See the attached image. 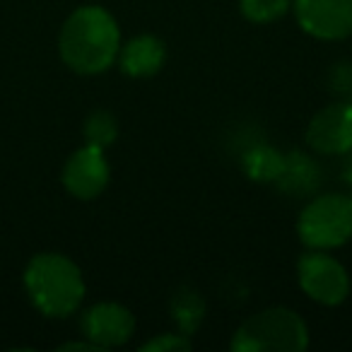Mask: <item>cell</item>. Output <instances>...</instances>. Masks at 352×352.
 Segmentation results:
<instances>
[{"mask_svg":"<svg viewBox=\"0 0 352 352\" xmlns=\"http://www.w3.org/2000/svg\"><path fill=\"white\" fill-rule=\"evenodd\" d=\"M60 58L80 75H97L111 68L121 51V32L111 15L99 6L75 10L58 36Z\"/></svg>","mask_w":352,"mask_h":352,"instance_id":"6da1fadb","label":"cell"},{"mask_svg":"<svg viewBox=\"0 0 352 352\" xmlns=\"http://www.w3.org/2000/svg\"><path fill=\"white\" fill-rule=\"evenodd\" d=\"M25 285L34 307L46 316H70L85 297L80 268L60 254H39L25 270Z\"/></svg>","mask_w":352,"mask_h":352,"instance_id":"7a4b0ae2","label":"cell"},{"mask_svg":"<svg viewBox=\"0 0 352 352\" xmlns=\"http://www.w3.org/2000/svg\"><path fill=\"white\" fill-rule=\"evenodd\" d=\"M307 345V323L285 307L265 309L246 318L232 338V350L236 352H302Z\"/></svg>","mask_w":352,"mask_h":352,"instance_id":"3957f363","label":"cell"},{"mask_svg":"<svg viewBox=\"0 0 352 352\" xmlns=\"http://www.w3.org/2000/svg\"><path fill=\"white\" fill-rule=\"evenodd\" d=\"M297 232L309 249H336L352 236V198L326 193L309 203L297 222Z\"/></svg>","mask_w":352,"mask_h":352,"instance_id":"277c9868","label":"cell"},{"mask_svg":"<svg viewBox=\"0 0 352 352\" xmlns=\"http://www.w3.org/2000/svg\"><path fill=\"white\" fill-rule=\"evenodd\" d=\"M299 285L311 299L326 307L345 302L350 294V278L347 270L333 256L323 254L321 249L309 251L299 261Z\"/></svg>","mask_w":352,"mask_h":352,"instance_id":"5b68a950","label":"cell"},{"mask_svg":"<svg viewBox=\"0 0 352 352\" xmlns=\"http://www.w3.org/2000/svg\"><path fill=\"white\" fill-rule=\"evenodd\" d=\"M294 15L316 39L336 41L352 34V0H294Z\"/></svg>","mask_w":352,"mask_h":352,"instance_id":"8992f818","label":"cell"},{"mask_svg":"<svg viewBox=\"0 0 352 352\" xmlns=\"http://www.w3.org/2000/svg\"><path fill=\"white\" fill-rule=\"evenodd\" d=\"M109 162L104 157V150L97 145H85L70 155V160L63 166V186L80 201H92L107 188Z\"/></svg>","mask_w":352,"mask_h":352,"instance_id":"52a82bcc","label":"cell"},{"mask_svg":"<svg viewBox=\"0 0 352 352\" xmlns=\"http://www.w3.org/2000/svg\"><path fill=\"white\" fill-rule=\"evenodd\" d=\"M307 140L321 155L352 152V102H336L311 118Z\"/></svg>","mask_w":352,"mask_h":352,"instance_id":"ba28073f","label":"cell"},{"mask_svg":"<svg viewBox=\"0 0 352 352\" xmlns=\"http://www.w3.org/2000/svg\"><path fill=\"white\" fill-rule=\"evenodd\" d=\"M80 326H82L85 338L104 350V347L123 345L135 331V318L121 304L102 302L85 311Z\"/></svg>","mask_w":352,"mask_h":352,"instance_id":"9c48e42d","label":"cell"},{"mask_svg":"<svg viewBox=\"0 0 352 352\" xmlns=\"http://www.w3.org/2000/svg\"><path fill=\"white\" fill-rule=\"evenodd\" d=\"M164 58L166 49L162 44V39L150 34L135 36L118 51L121 70L126 75H131V78H152L155 73H160V68L164 65Z\"/></svg>","mask_w":352,"mask_h":352,"instance_id":"30bf717a","label":"cell"},{"mask_svg":"<svg viewBox=\"0 0 352 352\" xmlns=\"http://www.w3.org/2000/svg\"><path fill=\"white\" fill-rule=\"evenodd\" d=\"M278 184L289 193H309L318 184V166L307 155L292 152L289 157H285V169Z\"/></svg>","mask_w":352,"mask_h":352,"instance_id":"8fae6325","label":"cell"},{"mask_svg":"<svg viewBox=\"0 0 352 352\" xmlns=\"http://www.w3.org/2000/svg\"><path fill=\"white\" fill-rule=\"evenodd\" d=\"M203 316H206V304H203L201 294L196 289H179L174 294V299H171V318L176 321V326H179V331L184 336L196 333Z\"/></svg>","mask_w":352,"mask_h":352,"instance_id":"7c38bea8","label":"cell"},{"mask_svg":"<svg viewBox=\"0 0 352 352\" xmlns=\"http://www.w3.org/2000/svg\"><path fill=\"white\" fill-rule=\"evenodd\" d=\"M246 171L256 182H278L285 169V157L270 147H254L244 160Z\"/></svg>","mask_w":352,"mask_h":352,"instance_id":"4fadbf2b","label":"cell"},{"mask_svg":"<svg viewBox=\"0 0 352 352\" xmlns=\"http://www.w3.org/2000/svg\"><path fill=\"white\" fill-rule=\"evenodd\" d=\"M82 133H85L87 145H97L104 150V147H109L113 140H116L118 123L109 111H94V113H89L87 121H85Z\"/></svg>","mask_w":352,"mask_h":352,"instance_id":"5bb4252c","label":"cell"},{"mask_svg":"<svg viewBox=\"0 0 352 352\" xmlns=\"http://www.w3.org/2000/svg\"><path fill=\"white\" fill-rule=\"evenodd\" d=\"M241 12L249 22L268 25L275 22L289 10V0H239Z\"/></svg>","mask_w":352,"mask_h":352,"instance_id":"9a60e30c","label":"cell"},{"mask_svg":"<svg viewBox=\"0 0 352 352\" xmlns=\"http://www.w3.org/2000/svg\"><path fill=\"white\" fill-rule=\"evenodd\" d=\"M188 347H191L188 336H184V333H164V336L152 338L150 342H145L142 350L145 352H166V350H188Z\"/></svg>","mask_w":352,"mask_h":352,"instance_id":"2e32d148","label":"cell"},{"mask_svg":"<svg viewBox=\"0 0 352 352\" xmlns=\"http://www.w3.org/2000/svg\"><path fill=\"white\" fill-rule=\"evenodd\" d=\"M331 87L340 97V102H352V63H342L333 70Z\"/></svg>","mask_w":352,"mask_h":352,"instance_id":"e0dca14e","label":"cell"},{"mask_svg":"<svg viewBox=\"0 0 352 352\" xmlns=\"http://www.w3.org/2000/svg\"><path fill=\"white\" fill-rule=\"evenodd\" d=\"M347 182H350V184H352V160H350V162H347Z\"/></svg>","mask_w":352,"mask_h":352,"instance_id":"ac0fdd59","label":"cell"}]
</instances>
